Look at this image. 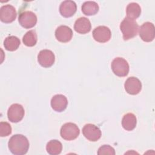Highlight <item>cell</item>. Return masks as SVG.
<instances>
[{
  "mask_svg": "<svg viewBox=\"0 0 155 155\" xmlns=\"http://www.w3.org/2000/svg\"><path fill=\"white\" fill-rule=\"evenodd\" d=\"M8 147L15 155H23L27 153L29 148V142L27 138L20 134L12 136L8 142Z\"/></svg>",
  "mask_w": 155,
  "mask_h": 155,
  "instance_id": "cell-1",
  "label": "cell"
},
{
  "mask_svg": "<svg viewBox=\"0 0 155 155\" xmlns=\"http://www.w3.org/2000/svg\"><path fill=\"white\" fill-rule=\"evenodd\" d=\"M120 29L122 33L124 40L127 41L137 35L139 25L135 20L125 18L120 24Z\"/></svg>",
  "mask_w": 155,
  "mask_h": 155,
  "instance_id": "cell-2",
  "label": "cell"
},
{
  "mask_svg": "<svg viewBox=\"0 0 155 155\" xmlns=\"http://www.w3.org/2000/svg\"><path fill=\"white\" fill-rule=\"evenodd\" d=\"M111 67L114 74L119 77L126 76L130 69L128 62L120 57L116 58L113 60Z\"/></svg>",
  "mask_w": 155,
  "mask_h": 155,
  "instance_id": "cell-3",
  "label": "cell"
},
{
  "mask_svg": "<svg viewBox=\"0 0 155 155\" xmlns=\"http://www.w3.org/2000/svg\"><path fill=\"white\" fill-rule=\"evenodd\" d=\"M80 130L76 124L68 122L64 124L61 128L60 134L62 139L66 140H73L79 135Z\"/></svg>",
  "mask_w": 155,
  "mask_h": 155,
  "instance_id": "cell-4",
  "label": "cell"
},
{
  "mask_svg": "<svg viewBox=\"0 0 155 155\" xmlns=\"http://www.w3.org/2000/svg\"><path fill=\"white\" fill-rule=\"evenodd\" d=\"M18 21L22 27L31 28L36 24L37 16L33 12L24 11L19 14Z\"/></svg>",
  "mask_w": 155,
  "mask_h": 155,
  "instance_id": "cell-5",
  "label": "cell"
},
{
  "mask_svg": "<svg viewBox=\"0 0 155 155\" xmlns=\"http://www.w3.org/2000/svg\"><path fill=\"white\" fill-rule=\"evenodd\" d=\"M25 111L23 107L19 104H12L8 109V119L13 123L20 122L24 117Z\"/></svg>",
  "mask_w": 155,
  "mask_h": 155,
  "instance_id": "cell-6",
  "label": "cell"
},
{
  "mask_svg": "<svg viewBox=\"0 0 155 155\" xmlns=\"http://www.w3.org/2000/svg\"><path fill=\"white\" fill-rule=\"evenodd\" d=\"M139 36L142 41L150 42L154 40L155 36V27L150 22H144L139 28Z\"/></svg>",
  "mask_w": 155,
  "mask_h": 155,
  "instance_id": "cell-7",
  "label": "cell"
},
{
  "mask_svg": "<svg viewBox=\"0 0 155 155\" xmlns=\"http://www.w3.org/2000/svg\"><path fill=\"white\" fill-rule=\"evenodd\" d=\"M82 134L87 140L91 142H96L98 140L102 135L99 128L91 124H87L84 126L82 128Z\"/></svg>",
  "mask_w": 155,
  "mask_h": 155,
  "instance_id": "cell-8",
  "label": "cell"
},
{
  "mask_svg": "<svg viewBox=\"0 0 155 155\" xmlns=\"http://www.w3.org/2000/svg\"><path fill=\"white\" fill-rule=\"evenodd\" d=\"M93 37L94 39L101 43L108 42L111 37L110 29L104 25H100L96 27L93 31Z\"/></svg>",
  "mask_w": 155,
  "mask_h": 155,
  "instance_id": "cell-9",
  "label": "cell"
},
{
  "mask_svg": "<svg viewBox=\"0 0 155 155\" xmlns=\"http://www.w3.org/2000/svg\"><path fill=\"white\" fill-rule=\"evenodd\" d=\"M16 16V9L12 5H5L0 8V19L4 23L12 22L15 20Z\"/></svg>",
  "mask_w": 155,
  "mask_h": 155,
  "instance_id": "cell-10",
  "label": "cell"
},
{
  "mask_svg": "<svg viewBox=\"0 0 155 155\" xmlns=\"http://www.w3.org/2000/svg\"><path fill=\"white\" fill-rule=\"evenodd\" d=\"M55 61V56L53 52L50 50H42L38 55V63L44 68L52 66Z\"/></svg>",
  "mask_w": 155,
  "mask_h": 155,
  "instance_id": "cell-11",
  "label": "cell"
},
{
  "mask_svg": "<svg viewBox=\"0 0 155 155\" xmlns=\"http://www.w3.org/2000/svg\"><path fill=\"white\" fill-rule=\"evenodd\" d=\"M124 88L127 93L131 95H136L141 91L142 83L138 78L130 77L125 82Z\"/></svg>",
  "mask_w": 155,
  "mask_h": 155,
  "instance_id": "cell-12",
  "label": "cell"
},
{
  "mask_svg": "<svg viewBox=\"0 0 155 155\" xmlns=\"http://www.w3.org/2000/svg\"><path fill=\"white\" fill-rule=\"evenodd\" d=\"M73 31L67 25H60L55 30V37L61 42H69L73 36Z\"/></svg>",
  "mask_w": 155,
  "mask_h": 155,
  "instance_id": "cell-13",
  "label": "cell"
},
{
  "mask_svg": "<svg viewBox=\"0 0 155 155\" xmlns=\"http://www.w3.org/2000/svg\"><path fill=\"white\" fill-rule=\"evenodd\" d=\"M50 104L53 110L57 112H62L66 109L68 101L64 95L56 94L52 97Z\"/></svg>",
  "mask_w": 155,
  "mask_h": 155,
  "instance_id": "cell-14",
  "label": "cell"
},
{
  "mask_svg": "<svg viewBox=\"0 0 155 155\" xmlns=\"http://www.w3.org/2000/svg\"><path fill=\"white\" fill-rule=\"evenodd\" d=\"M77 10V5L73 1H64L59 6V12L64 18H70L74 15Z\"/></svg>",
  "mask_w": 155,
  "mask_h": 155,
  "instance_id": "cell-15",
  "label": "cell"
},
{
  "mask_svg": "<svg viewBox=\"0 0 155 155\" xmlns=\"http://www.w3.org/2000/svg\"><path fill=\"white\" fill-rule=\"evenodd\" d=\"M91 28V22L85 17H81L77 19L74 24V30L80 34H86L90 31Z\"/></svg>",
  "mask_w": 155,
  "mask_h": 155,
  "instance_id": "cell-16",
  "label": "cell"
},
{
  "mask_svg": "<svg viewBox=\"0 0 155 155\" xmlns=\"http://www.w3.org/2000/svg\"><path fill=\"white\" fill-rule=\"evenodd\" d=\"M137 124V119L136 116L131 113L125 114L122 119V126L127 131H132Z\"/></svg>",
  "mask_w": 155,
  "mask_h": 155,
  "instance_id": "cell-17",
  "label": "cell"
},
{
  "mask_svg": "<svg viewBox=\"0 0 155 155\" xmlns=\"http://www.w3.org/2000/svg\"><path fill=\"white\" fill-rule=\"evenodd\" d=\"M126 13L127 16V18L134 20L139 17L141 13L140 6L136 2L130 3L127 7Z\"/></svg>",
  "mask_w": 155,
  "mask_h": 155,
  "instance_id": "cell-18",
  "label": "cell"
},
{
  "mask_svg": "<svg viewBox=\"0 0 155 155\" xmlns=\"http://www.w3.org/2000/svg\"><path fill=\"white\" fill-rule=\"evenodd\" d=\"M82 13L87 16H91L96 14L99 9L98 4L94 1H86L83 3L82 7Z\"/></svg>",
  "mask_w": 155,
  "mask_h": 155,
  "instance_id": "cell-19",
  "label": "cell"
},
{
  "mask_svg": "<svg viewBox=\"0 0 155 155\" xmlns=\"http://www.w3.org/2000/svg\"><path fill=\"white\" fill-rule=\"evenodd\" d=\"M21 44L19 39L15 36H9L7 37L4 41L5 48L10 51L16 50Z\"/></svg>",
  "mask_w": 155,
  "mask_h": 155,
  "instance_id": "cell-20",
  "label": "cell"
},
{
  "mask_svg": "<svg viewBox=\"0 0 155 155\" xmlns=\"http://www.w3.org/2000/svg\"><path fill=\"white\" fill-rule=\"evenodd\" d=\"M62 150L61 142L58 140H51L46 145L47 152L50 155L59 154Z\"/></svg>",
  "mask_w": 155,
  "mask_h": 155,
  "instance_id": "cell-21",
  "label": "cell"
},
{
  "mask_svg": "<svg viewBox=\"0 0 155 155\" xmlns=\"http://www.w3.org/2000/svg\"><path fill=\"white\" fill-rule=\"evenodd\" d=\"M37 34L35 30H30L27 31L22 38L24 44L27 47H33L37 43Z\"/></svg>",
  "mask_w": 155,
  "mask_h": 155,
  "instance_id": "cell-22",
  "label": "cell"
},
{
  "mask_svg": "<svg viewBox=\"0 0 155 155\" xmlns=\"http://www.w3.org/2000/svg\"><path fill=\"white\" fill-rule=\"evenodd\" d=\"M11 125L7 122H0V136L1 137H5L12 133Z\"/></svg>",
  "mask_w": 155,
  "mask_h": 155,
  "instance_id": "cell-23",
  "label": "cell"
},
{
  "mask_svg": "<svg viewBox=\"0 0 155 155\" xmlns=\"http://www.w3.org/2000/svg\"><path fill=\"white\" fill-rule=\"evenodd\" d=\"M114 149L109 145H104L99 147L97 151L98 155H103V154H110V155H114L115 154Z\"/></svg>",
  "mask_w": 155,
  "mask_h": 155,
  "instance_id": "cell-24",
  "label": "cell"
}]
</instances>
